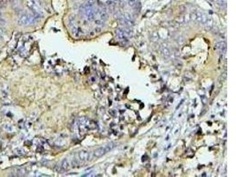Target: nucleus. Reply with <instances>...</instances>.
<instances>
[{
  "mask_svg": "<svg viewBox=\"0 0 236 177\" xmlns=\"http://www.w3.org/2000/svg\"><path fill=\"white\" fill-rule=\"evenodd\" d=\"M80 164H81V161H80L79 159H73L72 162H71V165H72V166H73V167H74V168L79 167Z\"/></svg>",
  "mask_w": 236,
  "mask_h": 177,
  "instance_id": "nucleus-10",
  "label": "nucleus"
},
{
  "mask_svg": "<svg viewBox=\"0 0 236 177\" xmlns=\"http://www.w3.org/2000/svg\"><path fill=\"white\" fill-rule=\"evenodd\" d=\"M94 20H95V23H96V25H102V26H103L104 24H105V21H104V20H102L100 18L94 19Z\"/></svg>",
  "mask_w": 236,
  "mask_h": 177,
  "instance_id": "nucleus-11",
  "label": "nucleus"
},
{
  "mask_svg": "<svg viewBox=\"0 0 236 177\" xmlns=\"http://www.w3.org/2000/svg\"><path fill=\"white\" fill-rule=\"evenodd\" d=\"M214 50L220 53V54H225L226 51V43L225 42H219L217 43L214 46Z\"/></svg>",
  "mask_w": 236,
  "mask_h": 177,
  "instance_id": "nucleus-4",
  "label": "nucleus"
},
{
  "mask_svg": "<svg viewBox=\"0 0 236 177\" xmlns=\"http://www.w3.org/2000/svg\"><path fill=\"white\" fill-rule=\"evenodd\" d=\"M70 167V164H69V161L66 159H64L63 160L60 162L59 166H58V171H66Z\"/></svg>",
  "mask_w": 236,
  "mask_h": 177,
  "instance_id": "nucleus-5",
  "label": "nucleus"
},
{
  "mask_svg": "<svg viewBox=\"0 0 236 177\" xmlns=\"http://www.w3.org/2000/svg\"><path fill=\"white\" fill-rule=\"evenodd\" d=\"M124 17L126 20H132V21H133V16H132L131 14H129V13H125L124 14Z\"/></svg>",
  "mask_w": 236,
  "mask_h": 177,
  "instance_id": "nucleus-12",
  "label": "nucleus"
},
{
  "mask_svg": "<svg viewBox=\"0 0 236 177\" xmlns=\"http://www.w3.org/2000/svg\"><path fill=\"white\" fill-rule=\"evenodd\" d=\"M201 99H202V101H203V103H204V105H206V104L208 103V99H207V98H206V97L202 96V97H201Z\"/></svg>",
  "mask_w": 236,
  "mask_h": 177,
  "instance_id": "nucleus-14",
  "label": "nucleus"
},
{
  "mask_svg": "<svg viewBox=\"0 0 236 177\" xmlns=\"http://www.w3.org/2000/svg\"><path fill=\"white\" fill-rule=\"evenodd\" d=\"M115 146H116V145H115V143H109L108 144H106L105 147V150H106V152H110V151H112Z\"/></svg>",
  "mask_w": 236,
  "mask_h": 177,
  "instance_id": "nucleus-9",
  "label": "nucleus"
},
{
  "mask_svg": "<svg viewBox=\"0 0 236 177\" xmlns=\"http://www.w3.org/2000/svg\"><path fill=\"white\" fill-rule=\"evenodd\" d=\"M102 29L100 28V27H96V28H95V30H94V32L95 33H100L101 32Z\"/></svg>",
  "mask_w": 236,
  "mask_h": 177,
  "instance_id": "nucleus-16",
  "label": "nucleus"
},
{
  "mask_svg": "<svg viewBox=\"0 0 236 177\" xmlns=\"http://www.w3.org/2000/svg\"><path fill=\"white\" fill-rule=\"evenodd\" d=\"M161 53H162V56L165 58H169V57L171 56V51H170V50L166 47V45L162 46V48H161Z\"/></svg>",
  "mask_w": 236,
  "mask_h": 177,
  "instance_id": "nucleus-8",
  "label": "nucleus"
},
{
  "mask_svg": "<svg viewBox=\"0 0 236 177\" xmlns=\"http://www.w3.org/2000/svg\"><path fill=\"white\" fill-rule=\"evenodd\" d=\"M105 153H107V152H106V150H105V147L103 146V147H99V148H97L96 150H95L93 155H94V157H96V158H100L103 155H105Z\"/></svg>",
  "mask_w": 236,
  "mask_h": 177,
  "instance_id": "nucleus-7",
  "label": "nucleus"
},
{
  "mask_svg": "<svg viewBox=\"0 0 236 177\" xmlns=\"http://www.w3.org/2000/svg\"><path fill=\"white\" fill-rule=\"evenodd\" d=\"M192 17H193V20H195V21H197L199 24H203V25H206L208 21V17L207 15H205L204 13L202 12H195V13L192 14Z\"/></svg>",
  "mask_w": 236,
  "mask_h": 177,
  "instance_id": "nucleus-2",
  "label": "nucleus"
},
{
  "mask_svg": "<svg viewBox=\"0 0 236 177\" xmlns=\"http://www.w3.org/2000/svg\"><path fill=\"white\" fill-rule=\"evenodd\" d=\"M115 35H116V36H117L118 39L120 40V41H124V42H127L128 41L127 37L125 36V34H124V32H123L122 29L117 28L115 30Z\"/></svg>",
  "mask_w": 236,
  "mask_h": 177,
  "instance_id": "nucleus-6",
  "label": "nucleus"
},
{
  "mask_svg": "<svg viewBox=\"0 0 236 177\" xmlns=\"http://www.w3.org/2000/svg\"><path fill=\"white\" fill-rule=\"evenodd\" d=\"M91 81H96V78L92 77V78H91Z\"/></svg>",
  "mask_w": 236,
  "mask_h": 177,
  "instance_id": "nucleus-17",
  "label": "nucleus"
},
{
  "mask_svg": "<svg viewBox=\"0 0 236 177\" xmlns=\"http://www.w3.org/2000/svg\"><path fill=\"white\" fill-rule=\"evenodd\" d=\"M136 0H128V5H129V6H131V7H134L135 6H136Z\"/></svg>",
  "mask_w": 236,
  "mask_h": 177,
  "instance_id": "nucleus-13",
  "label": "nucleus"
},
{
  "mask_svg": "<svg viewBox=\"0 0 236 177\" xmlns=\"http://www.w3.org/2000/svg\"><path fill=\"white\" fill-rule=\"evenodd\" d=\"M41 15L38 13H24L19 19V24L20 25L27 26L33 24L35 22H36L37 20H39Z\"/></svg>",
  "mask_w": 236,
  "mask_h": 177,
  "instance_id": "nucleus-1",
  "label": "nucleus"
},
{
  "mask_svg": "<svg viewBox=\"0 0 236 177\" xmlns=\"http://www.w3.org/2000/svg\"><path fill=\"white\" fill-rule=\"evenodd\" d=\"M78 156H79V160L81 162H85V161H88L90 159V154L87 150L80 151Z\"/></svg>",
  "mask_w": 236,
  "mask_h": 177,
  "instance_id": "nucleus-3",
  "label": "nucleus"
},
{
  "mask_svg": "<svg viewBox=\"0 0 236 177\" xmlns=\"http://www.w3.org/2000/svg\"><path fill=\"white\" fill-rule=\"evenodd\" d=\"M151 36H152V38H153V39H152L153 41H156V40H157V38H158V36H157V34L156 32H153V33H152Z\"/></svg>",
  "mask_w": 236,
  "mask_h": 177,
  "instance_id": "nucleus-15",
  "label": "nucleus"
}]
</instances>
